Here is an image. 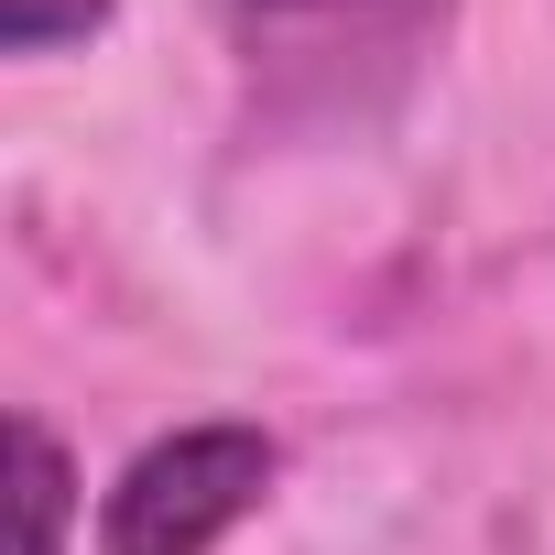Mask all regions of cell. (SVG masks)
Segmentation results:
<instances>
[{"label": "cell", "mask_w": 555, "mask_h": 555, "mask_svg": "<svg viewBox=\"0 0 555 555\" xmlns=\"http://www.w3.org/2000/svg\"><path fill=\"white\" fill-rule=\"evenodd\" d=\"M120 0H0V44L12 55H55V44H88Z\"/></svg>", "instance_id": "3957f363"}, {"label": "cell", "mask_w": 555, "mask_h": 555, "mask_svg": "<svg viewBox=\"0 0 555 555\" xmlns=\"http://www.w3.org/2000/svg\"><path fill=\"white\" fill-rule=\"evenodd\" d=\"M272 468H284V447L261 425H175L109 479L99 555H218L261 512Z\"/></svg>", "instance_id": "6da1fadb"}, {"label": "cell", "mask_w": 555, "mask_h": 555, "mask_svg": "<svg viewBox=\"0 0 555 555\" xmlns=\"http://www.w3.org/2000/svg\"><path fill=\"white\" fill-rule=\"evenodd\" d=\"M272 12H317V0H272Z\"/></svg>", "instance_id": "277c9868"}, {"label": "cell", "mask_w": 555, "mask_h": 555, "mask_svg": "<svg viewBox=\"0 0 555 555\" xmlns=\"http://www.w3.org/2000/svg\"><path fill=\"white\" fill-rule=\"evenodd\" d=\"M66 512H77L66 447L34 414H12V555H66Z\"/></svg>", "instance_id": "7a4b0ae2"}]
</instances>
